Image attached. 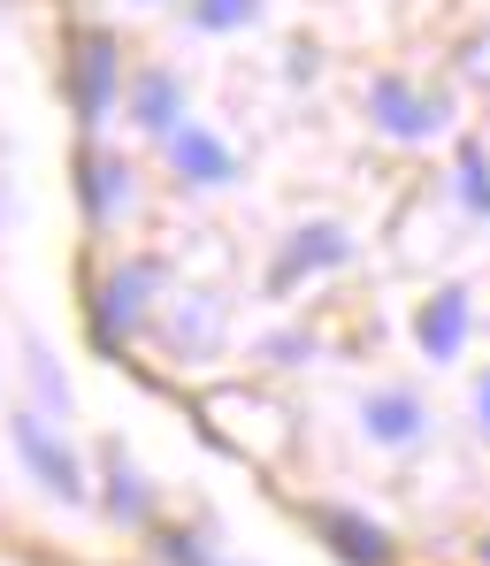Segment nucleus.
<instances>
[{"label": "nucleus", "mask_w": 490, "mask_h": 566, "mask_svg": "<svg viewBox=\"0 0 490 566\" xmlns=\"http://www.w3.org/2000/svg\"><path fill=\"white\" fill-rule=\"evenodd\" d=\"M330 261H345V230L337 222H314V230H292V245H284V261H277V291L306 269H330Z\"/></svg>", "instance_id": "nucleus-9"}, {"label": "nucleus", "mask_w": 490, "mask_h": 566, "mask_svg": "<svg viewBox=\"0 0 490 566\" xmlns=\"http://www.w3.org/2000/svg\"><path fill=\"white\" fill-rule=\"evenodd\" d=\"M131 123H138V130H161V138L185 130V85H177L169 70H138V77H131Z\"/></svg>", "instance_id": "nucleus-4"}, {"label": "nucleus", "mask_w": 490, "mask_h": 566, "mask_svg": "<svg viewBox=\"0 0 490 566\" xmlns=\"http://www.w3.org/2000/svg\"><path fill=\"white\" fill-rule=\"evenodd\" d=\"M107 482H115V490H107L115 521H131V528H138V521H146V490H138V474H131V460H123V452H107Z\"/></svg>", "instance_id": "nucleus-12"}, {"label": "nucleus", "mask_w": 490, "mask_h": 566, "mask_svg": "<svg viewBox=\"0 0 490 566\" xmlns=\"http://www.w3.org/2000/svg\"><path fill=\"white\" fill-rule=\"evenodd\" d=\"M460 199H468L476 214H490V161H483V146L460 154Z\"/></svg>", "instance_id": "nucleus-14"}, {"label": "nucleus", "mask_w": 490, "mask_h": 566, "mask_svg": "<svg viewBox=\"0 0 490 566\" xmlns=\"http://www.w3.org/2000/svg\"><path fill=\"white\" fill-rule=\"evenodd\" d=\"M253 15H261V0H192L199 31H238V23H253Z\"/></svg>", "instance_id": "nucleus-13"}, {"label": "nucleus", "mask_w": 490, "mask_h": 566, "mask_svg": "<svg viewBox=\"0 0 490 566\" xmlns=\"http://www.w3.org/2000/svg\"><path fill=\"white\" fill-rule=\"evenodd\" d=\"M169 154H177V169H185L192 185H230V177H238L230 146H222L215 130H199V123H185V130H169Z\"/></svg>", "instance_id": "nucleus-7"}, {"label": "nucleus", "mask_w": 490, "mask_h": 566, "mask_svg": "<svg viewBox=\"0 0 490 566\" xmlns=\"http://www.w3.org/2000/svg\"><path fill=\"white\" fill-rule=\"evenodd\" d=\"M476 413H483V437H490V376L476 382Z\"/></svg>", "instance_id": "nucleus-16"}, {"label": "nucleus", "mask_w": 490, "mask_h": 566, "mask_svg": "<svg viewBox=\"0 0 490 566\" xmlns=\"http://www.w3.org/2000/svg\"><path fill=\"white\" fill-rule=\"evenodd\" d=\"M314 528H322V536H330V544H337V552H345L353 566H384V559H392V536H384L376 521H361V513H337V505H322V513H314Z\"/></svg>", "instance_id": "nucleus-8"}, {"label": "nucleus", "mask_w": 490, "mask_h": 566, "mask_svg": "<svg viewBox=\"0 0 490 566\" xmlns=\"http://www.w3.org/2000/svg\"><path fill=\"white\" fill-rule=\"evenodd\" d=\"M161 559L169 566H207V552H199V536H161Z\"/></svg>", "instance_id": "nucleus-15"}, {"label": "nucleus", "mask_w": 490, "mask_h": 566, "mask_svg": "<svg viewBox=\"0 0 490 566\" xmlns=\"http://www.w3.org/2000/svg\"><path fill=\"white\" fill-rule=\"evenodd\" d=\"M483 566H490V544H483Z\"/></svg>", "instance_id": "nucleus-17"}, {"label": "nucleus", "mask_w": 490, "mask_h": 566, "mask_svg": "<svg viewBox=\"0 0 490 566\" xmlns=\"http://www.w3.org/2000/svg\"><path fill=\"white\" fill-rule=\"evenodd\" d=\"M368 107H376V123H384L392 138H429V130H445V99H421L406 77H376Z\"/></svg>", "instance_id": "nucleus-3"}, {"label": "nucleus", "mask_w": 490, "mask_h": 566, "mask_svg": "<svg viewBox=\"0 0 490 566\" xmlns=\"http://www.w3.org/2000/svg\"><path fill=\"white\" fill-rule=\"evenodd\" d=\"M77 191H85V214H93V222H107V214L131 199V169H123L115 154H100V146H93V154H85V177H77Z\"/></svg>", "instance_id": "nucleus-10"}, {"label": "nucleus", "mask_w": 490, "mask_h": 566, "mask_svg": "<svg viewBox=\"0 0 490 566\" xmlns=\"http://www.w3.org/2000/svg\"><path fill=\"white\" fill-rule=\"evenodd\" d=\"M361 421H368L376 444H414V437H421V406H414L406 390H376V398L361 406Z\"/></svg>", "instance_id": "nucleus-11"}, {"label": "nucleus", "mask_w": 490, "mask_h": 566, "mask_svg": "<svg viewBox=\"0 0 490 566\" xmlns=\"http://www.w3.org/2000/svg\"><path fill=\"white\" fill-rule=\"evenodd\" d=\"M8 437H15V460L31 468L39 490H54L62 505H77V497H85V468H77V452H70L39 413H15V421H8Z\"/></svg>", "instance_id": "nucleus-2"}, {"label": "nucleus", "mask_w": 490, "mask_h": 566, "mask_svg": "<svg viewBox=\"0 0 490 566\" xmlns=\"http://www.w3.org/2000/svg\"><path fill=\"white\" fill-rule=\"evenodd\" d=\"M414 337H421L429 360H460V345H468V291H437V298L421 306Z\"/></svg>", "instance_id": "nucleus-6"}, {"label": "nucleus", "mask_w": 490, "mask_h": 566, "mask_svg": "<svg viewBox=\"0 0 490 566\" xmlns=\"http://www.w3.org/2000/svg\"><path fill=\"white\" fill-rule=\"evenodd\" d=\"M115 93H123V54H115V39H107V31H77V54H70V107H77V123H85V130L107 123Z\"/></svg>", "instance_id": "nucleus-1"}, {"label": "nucleus", "mask_w": 490, "mask_h": 566, "mask_svg": "<svg viewBox=\"0 0 490 566\" xmlns=\"http://www.w3.org/2000/svg\"><path fill=\"white\" fill-rule=\"evenodd\" d=\"M146 283H154V269H115V276L100 283V345H115V337H131L138 329V306H146Z\"/></svg>", "instance_id": "nucleus-5"}]
</instances>
